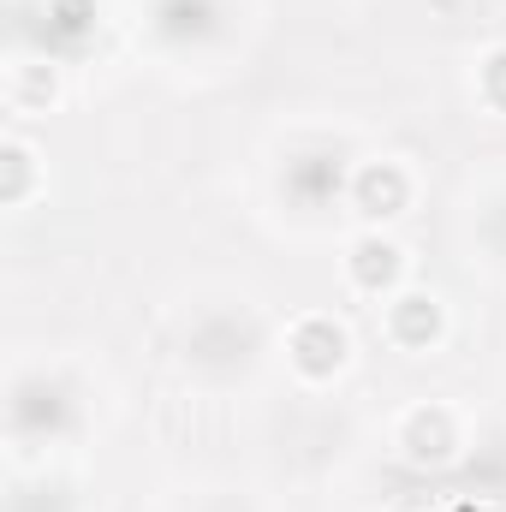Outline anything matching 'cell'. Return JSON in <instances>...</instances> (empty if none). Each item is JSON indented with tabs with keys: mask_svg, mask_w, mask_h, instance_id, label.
I'll return each instance as SVG.
<instances>
[{
	"mask_svg": "<svg viewBox=\"0 0 506 512\" xmlns=\"http://www.w3.org/2000/svg\"><path fill=\"white\" fill-rule=\"evenodd\" d=\"M24 185H30V155L12 143V149H6V197L18 203V197H24Z\"/></svg>",
	"mask_w": 506,
	"mask_h": 512,
	"instance_id": "8",
	"label": "cell"
},
{
	"mask_svg": "<svg viewBox=\"0 0 506 512\" xmlns=\"http://www.w3.org/2000/svg\"><path fill=\"white\" fill-rule=\"evenodd\" d=\"M161 18H167V30H203L209 6H203V0H167V6H161Z\"/></svg>",
	"mask_w": 506,
	"mask_h": 512,
	"instance_id": "7",
	"label": "cell"
},
{
	"mask_svg": "<svg viewBox=\"0 0 506 512\" xmlns=\"http://www.w3.org/2000/svg\"><path fill=\"white\" fill-rule=\"evenodd\" d=\"M405 173L393 167V161H376V167H364L358 173V203H364V215H399L405 209Z\"/></svg>",
	"mask_w": 506,
	"mask_h": 512,
	"instance_id": "2",
	"label": "cell"
},
{
	"mask_svg": "<svg viewBox=\"0 0 506 512\" xmlns=\"http://www.w3.org/2000/svg\"><path fill=\"white\" fill-rule=\"evenodd\" d=\"M435 328H441L435 298H417V292H411V298H399V304H393V334H399L405 346H423Z\"/></svg>",
	"mask_w": 506,
	"mask_h": 512,
	"instance_id": "4",
	"label": "cell"
},
{
	"mask_svg": "<svg viewBox=\"0 0 506 512\" xmlns=\"http://www.w3.org/2000/svg\"><path fill=\"white\" fill-rule=\"evenodd\" d=\"M411 453L417 459H441L447 453V417L441 411H417L411 417Z\"/></svg>",
	"mask_w": 506,
	"mask_h": 512,
	"instance_id": "6",
	"label": "cell"
},
{
	"mask_svg": "<svg viewBox=\"0 0 506 512\" xmlns=\"http://www.w3.org/2000/svg\"><path fill=\"white\" fill-rule=\"evenodd\" d=\"M292 358H298L304 376H334L340 358H346V334H340L328 316H310V322L292 334Z\"/></svg>",
	"mask_w": 506,
	"mask_h": 512,
	"instance_id": "1",
	"label": "cell"
},
{
	"mask_svg": "<svg viewBox=\"0 0 506 512\" xmlns=\"http://www.w3.org/2000/svg\"><path fill=\"white\" fill-rule=\"evenodd\" d=\"M352 280L370 286V292L393 286V280H399V251H393L387 239H358V245H352Z\"/></svg>",
	"mask_w": 506,
	"mask_h": 512,
	"instance_id": "3",
	"label": "cell"
},
{
	"mask_svg": "<svg viewBox=\"0 0 506 512\" xmlns=\"http://www.w3.org/2000/svg\"><path fill=\"white\" fill-rule=\"evenodd\" d=\"M292 185H298L304 197H322L328 185H340V155H310V161H298V167H292Z\"/></svg>",
	"mask_w": 506,
	"mask_h": 512,
	"instance_id": "5",
	"label": "cell"
},
{
	"mask_svg": "<svg viewBox=\"0 0 506 512\" xmlns=\"http://www.w3.org/2000/svg\"><path fill=\"white\" fill-rule=\"evenodd\" d=\"M483 90H489V102H501L506 108V48L501 54H489V66H483Z\"/></svg>",
	"mask_w": 506,
	"mask_h": 512,
	"instance_id": "9",
	"label": "cell"
}]
</instances>
